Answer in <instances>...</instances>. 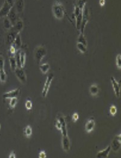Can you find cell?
<instances>
[{
  "instance_id": "obj_23",
  "label": "cell",
  "mask_w": 121,
  "mask_h": 158,
  "mask_svg": "<svg viewBox=\"0 0 121 158\" xmlns=\"http://www.w3.org/2000/svg\"><path fill=\"white\" fill-rule=\"evenodd\" d=\"M87 0H75L74 5L78 6L81 10H83L84 7L86 5Z\"/></svg>"
},
{
  "instance_id": "obj_13",
  "label": "cell",
  "mask_w": 121,
  "mask_h": 158,
  "mask_svg": "<svg viewBox=\"0 0 121 158\" xmlns=\"http://www.w3.org/2000/svg\"><path fill=\"white\" fill-rule=\"evenodd\" d=\"M14 7L15 8L17 14H21L25 8V1L17 0L14 3Z\"/></svg>"
},
{
  "instance_id": "obj_35",
  "label": "cell",
  "mask_w": 121,
  "mask_h": 158,
  "mask_svg": "<svg viewBox=\"0 0 121 158\" xmlns=\"http://www.w3.org/2000/svg\"><path fill=\"white\" fill-rule=\"evenodd\" d=\"M78 119H79V115H78V113H76V112L74 113L73 114V115H72V119H73V121L75 122H76V121L78 120Z\"/></svg>"
},
{
  "instance_id": "obj_24",
  "label": "cell",
  "mask_w": 121,
  "mask_h": 158,
  "mask_svg": "<svg viewBox=\"0 0 121 158\" xmlns=\"http://www.w3.org/2000/svg\"><path fill=\"white\" fill-rule=\"evenodd\" d=\"M50 66L49 63H43L40 66V69L43 74H46L50 70Z\"/></svg>"
},
{
  "instance_id": "obj_26",
  "label": "cell",
  "mask_w": 121,
  "mask_h": 158,
  "mask_svg": "<svg viewBox=\"0 0 121 158\" xmlns=\"http://www.w3.org/2000/svg\"><path fill=\"white\" fill-rule=\"evenodd\" d=\"M24 134H25V136L28 138H29L32 136V130L30 125H27L26 127H25L24 130Z\"/></svg>"
},
{
  "instance_id": "obj_9",
  "label": "cell",
  "mask_w": 121,
  "mask_h": 158,
  "mask_svg": "<svg viewBox=\"0 0 121 158\" xmlns=\"http://www.w3.org/2000/svg\"><path fill=\"white\" fill-rule=\"evenodd\" d=\"M58 119L60 122L61 133L62 134V136H67V124L65 118L62 115H59Z\"/></svg>"
},
{
  "instance_id": "obj_37",
  "label": "cell",
  "mask_w": 121,
  "mask_h": 158,
  "mask_svg": "<svg viewBox=\"0 0 121 158\" xmlns=\"http://www.w3.org/2000/svg\"><path fill=\"white\" fill-rule=\"evenodd\" d=\"M55 126L56 127V128L59 130H60L61 127V125L60 122L57 119L56 120V124H55Z\"/></svg>"
},
{
  "instance_id": "obj_12",
  "label": "cell",
  "mask_w": 121,
  "mask_h": 158,
  "mask_svg": "<svg viewBox=\"0 0 121 158\" xmlns=\"http://www.w3.org/2000/svg\"><path fill=\"white\" fill-rule=\"evenodd\" d=\"M20 90V88H16L14 90L5 92L2 95V97L4 98H14V97H17L19 95Z\"/></svg>"
},
{
  "instance_id": "obj_38",
  "label": "cell",
  "mask_w": 121,
  "mask_h": 158,
  "mask_svg": "<svg viewBox=\"0 0 121 158\" xmlns=\"http://www.w3.org/2000/svg\"><path fill=\"white\" fill-rule=\"evenodd\" d=\"M7 2V3L11 7H14V3H15V1H14V0H5Z\"/></svg>"
},
{
  "instance_id": "obj_25",
  "label": "cell",
  "mask_w": 121,
  "mask_h": 158,
  "mask_svg": "<svg viewBox=\"0 0 121 158\" xmlns=\"http://www.w3.org/2000/svg\"><path fill=\"white\" fill-rule=\"evenodd\" d=\"M78 42L83 44L85 46H87V40H86L84 34H82V33L79 34V35L78 38Z\"/></svg>"
},
{
  "instance_id": "obj_31",
  "label": "cell",
  "mask_w": 121,
  "mask_h": 158,
  "mask_svg": "<svg viewBox=\"0 0 121 158\" xmlns=\"http://www.w3.org/2000/svg\"><path fill=\"white\" fill-rule=\"evenodd\" d=\"M121 54H118V56H117V59H116V65L117 66L118 68V69L119 70H120L121 69Z\"/></svg>"
},
{
  "instance_id": "obj_7",
  "label": "cell",
  "mask_w": 121,
  "mask_h": 158,
  "mask_svg": "<svg viewBox=\"0 0 121 158\" xmlns=\"http://www.w3.org/2000/svg\"><path fill=\"white\" fill-rule=\"evenodd\" d=\"M7 17L10 20V22H11V23H12L13 25H15V23H16V22L17 21V20L19 19L17 17V13L15 8L14 7H13L11 8V10L9 11L8 14H7Z\"/></svg>"
},
{
  "instance_id": "obj_18",
  "label": "cell",
  "mask_w": 121,
  "mask_h": 158,
  "mask_svg": "<svg viewBox=\"0 0 121 158\" xmlns=\"http://www.w3.org/2000/svg\"><path fill=\"white\" fill-rule=\"evenodd\" d=\"M12 45L16 48L17 51H18L20 49L21 46H22V40H21V36H20V34L17 35L16 39L14 40Z\"/></svg>"
},
{
  "instance_id": "obj_21",
  "label": "cell",
  "mask_w": 121,
  "mask_h": 158,
  "mask_svg": "<svg viewBox=\"0 0 121 158\" xmlns=\"http://www.w3.org/2000/svg\"><path fill=\"white\" fill-rule=\"evenodd\" d=\"M19 56H20V63L21 68H23L26 63V54L23 51L20 50Z\"/></svg>"
},
{
  "instance_id": "obj_22",
  "label": "cell",
  "mask_w": 121,
  "mask_h": 158,
  "mask_svg": "<svg viewBox=\"0 0 121 158\" xmlns=\"http://www.w3.org/2000/svg\"><path fill=\"white\" fill-rule=\"evenodd\" d=\"M99 89L98 86L96 84L92 85L90 88V92L91 95L93 96L97 95L99 93Z\"/></svg>"
},
{
  "instance_id": "obj_29",
  "label": "cell",
  "mask_w": 121,
  "mask_h": 158,
  "mask_svg": "<svg viewBox=\"0 0 121 158\" xmlns=\"http://www.w3.org/2000/svg\"><path fill=\"white\" fill-rule=\"evenodd\" d=\"M17 103V97H14V98H10V103H9L10 107L12 109H14L16 107Z\"/></svg>"
},
{
  "instance_id": "obj_19",
  "label": "cell",
  "mask_w": 121,
  "mask_h": 158,
  "mask_svg": "<svg viewBox=\"0 0 121 158\" xmlns=\"http://www.w3.org/2000/svg\"><path fill=\"white\" fill-rule=\"evenodd\" d=\"M13 26V25H12L11 22L8 19V18L7 16L4 17V20H3V26H4V29L7 30V31H9L12 28Z\"/></svg>"
},
{
  "instance_id": "obj_16",
  "label": "cell",
  "mask_w": 121,
  "mask_h": 158,
  "mask_svg": "<svg viewBox=\"0 0 121 158\" xmlns=\"http://www.w3.org/2000/svg\"><path fill=\"white\" fill-rule=\"evenodd\" d=\"M111 151V146H109L108 148H106L104 150L99 151L97 153L96 157L97 158H108L109 155L110 154Z\"/></svg>"
},
{
  "instance_id": "obj_30",
  "label": "cell",
  "mask_w": 121,
  "mask_h": 158,
  "mask_svg": "<svg viewBox=\"0 0 121 158\" xmlns=\"http://www.w3.org/2000/svg\"><path fill=\"white\" fill-rule=\"evenodd\" d=\"M109 111H110V113L112 116H115V115L117 114V108L114 105H112L110 107V109H109Z\"/></svg>"
},
{
  "instance_id": "obj_11",
  "label": "cell",
  "mask_w": 121,
  "mask_h": 158,
  "mask_svg": "<svg viewBox=\"0 0 121 158\" xmlns=\"http://www.w3.org/2000/svg\"><path fill=\"white\" fill-rule=\"evenodd\" d=\"M11 8L12 7L5 0L2 7L0 8V17H6Z\"/></svg>"
},
{
  "instance_id": "obj_20",
  "label": "cell",
  "mask_w": 121,
  "mask_h": 158,
  "mask_svg": "<svg viewBox=\"0 0 121 158\" xmlns=\"http://www.w3.org/2000/svg\"><path fill=\"white\" fill-rule=\"evenodd\" d=\"M9 63H10L11 69L14 72L16 70V69L17 68L16 59V57L14 56H11L10 57Z\"/></svg>"
},
{
  "instance_id": "obj_27",
  "label": "cell",
  "mask_w": 121,
  "mask_h": 158,
  "mask_svg": "<svg viewBox=\"0 0 121 158\" xmlns=\"http://www.w3.org/2000/svg\"><path fill=\"white\" fill-rule=\"evenodd\" d=\"M76 47L80 51V52L81 53H86V51L87 50V46H85V45H84L83 44H81V43L77 42Z\"/></svg>"
},
{
  "instance_id": "obj_28",
  "label": "cell",
  "mask_w": 121,
  "mask_h": 158,
  "mask_svg": "<svg viewBox=\"0 0 121 158\" xmlns=\"http://www.w3.org/2000/svg\"><path fill=\"white\" fill-rule=\"evenodd\" d=\"M7 79V74L5 70H0V81L2 83H5Z\"/></svg>"
},
{
  "instance_id": "obj_10",
  "label": "cell",
  "mask_w": 121,
  "mask_h": 158,
  "mask_svg": "<svg viewBox=\"0 0 121 158\" xmlns=\"http://www.w3.org/2000/svg\"><path fill=\"white\" fill-rule=\"evenodd\" d=\"M111 80L112 85V87L116 97H120V83L118 82L114 77H111Z\"/></svg>"
},
{
  "instance_id": "obj_15",
  "label": "cell",
  "mask_w": 121,
  "mask_h": 158,
  "mask_svg": "<svg viewBox=\"0 0 121 158\" xmlns=\"http://www.w3.org/2000/svg\"><path fill=\"white\" fill-rule=\"evenodd\" d=\"M95 127V121L94 118H90L88 121L85 124V130L88 133H90L94 130V128Z\"/></svg>"
},
{
  "instance_id": "obj_36",
  "label": "cell",
  "mask_w": 121,
  "mask_h": 158,
  "mask_svg": "<svg viewBox=\"0 0 121 158\" xmlns=\"http://www.w3.org/2000/svg\"><path fill=\"white\" fill-rule=\"evenodd\" d=\"M47 157V155L45 151H41L39 154V158H45Z\"/></svg>"
},
{
  "instance_id": "obj_6",
  "label": "cell",
  "mask_w": 121,
  "mask_h": 158,
  "mask_svg": "<svg viewBox=\"0 0 121 158\" xmlns=\"http://www.w3.org/2000/svg\"><path fill=\"white\" fill-rule=\"evenodd\" d=\"M18 79L23 83H25L27 80L26 75L22 68H17L14 71Z\"/></svg>"
},
{
  "instance_id": "obj_14",
  "label": "cell",
  "mask_w": 121,
  "mask_h": 158,
  "mask_svg": "<svg viewBox=\"0 0 121 158\" xmlns=\"http://www.w3.org/2000/svg\"><path fill=\"white\" fill-rule=\"evenodd\" d=\"M61 143H62V147H63V150L65 152H68L70 148V142L67 136H62Z\"/></svg>"
},
{
  "instance_id": "obj_41",
  "label": "cell",
  "mask_w": 121,
  "mask_h": 158,
  "mask_svg": "<svg viewBox=\"0 0 121 158\" xmlns=\"http://www.w3.org/2000/svg\"><path fill=\"white\" fill-rule=\"evenodd\" d=\"M0 129H1V125H0Z\"/></svg>"
},
{
  "instance_id": "obj_33",
  "label": "cell",
  "mask_w": 121,
  "mask_h": 158,
  "mask_svg": "<svg viewBox=\"0 0 121 158\" xmlns=\"http://www.w3.org/2000/svg\"><path fill=\"white\" fill-rule=\"evenodd\" d=\"M25 107L28 110H31L32 107V103L31 100H28L25 103Z\"/></svg>"
},
{
  "instance_id": "obj_3",
  "label": "cell",
  "mask_w": 121,
  "mask_h": 158,
  "mask_svg": "<svg viewBox=\"0 0 121 158\" xmlns=\"http://www.w3.org/2000/svg\"><path fill=\"white\" fill-rule=\"evenodd\" d=\"M89 18H90L89 10L87 5H85L82 10V22H81V27L79 29L80 33H82V34L84 33L85 27L88 24V22L89 20Z\"/></svg>"
},
{
  "instance_id": "obj_2",
  "label": "cell",
  "mask_w": 121,
  "mask_h": 158,
  "mask_svg": "<svg viewBox=\"0 0 121 158\" xmlns=\"http://www.w3.org/2000/svg\"><path fill=\"white\" fill-rule=\"evenodd\" d=\"M47 55V49L44 46H38L34 52L35 59L38 64H40L44 57Z\"/></svg>"
},
{
  "instance_id": "obj_1",
  "label": "cell",
  "mask_w": 121,
  "mask_h": 158,
  "mask_svg": "<svg viewBox=\"0 0 121 158\" xmlns=\"http://www.w3.org/2000/svg\"><path fill=\"white\" fill-rule=\"evenodd\" d=\"M52 11L54 16L58 20H61L64 16L65 10L63 4L60 1H56L53 5Z\"/></svg>"
},
{
  "instance_id": "obj_17",
  "label": "cell",
  "mask_w": 121,
  "mask_h": 158,
  "mask_svg": "<svg viewBox=\"0 0 121 158\" xmlns=\"http://www.w3.org/2000/svg\"><path fill=\"white\" fill-rule=\"evenodd\" d=\"M23 26H24V24H23V20L19 19L17 20V21L16 22V23H15V25H14L13 26L12 28L14 30H15L17 33L20 34V32L23 30Z\"/></svg>"
},
{
  "instance_id": "obj_8",
  "label": "cell",
  "mask_w": 121,
  "mask_h": 158,
  "mask_svg": "<svg viewBox=\"0 0 121 158\" xmlns=\"http://www.w3.org/2000/svg\"><path fill=\"white\" fill-rule=\"evenodd\" d=\"M19 34L17 33L15 30H14L13 28H11L10 30H9V32L7 35V43L8 45H11L14 40L16 39L17 35Z\"/></svg>"
},
{
  "instance_id": "obj_39",
  "label": "cell",
  "mask_w": 121,
  "mask_h": 158,
  "mask_svg": "<svg viewBox=\"0 0 121 158\" xmlns=\"http://www.w3.org/2000/svg\"><path fill=\"white\" fill-rule=\"evenodd\" d=\"M8 158H16V155H15V154H14V152H11L10 153V155H9V157H8Z\"/></svg>"
},
{
  "instance_id": "obj_32",
  "label": "cell",
  "mask_w": 121,
  "mask_h": 158,
  "mask_svg": "<svg viewBox=\"0 0 121 158\" xmlns=\"http://www.w3.org/2000/svg\"><path fill=\"white\" fill-rule=\"evenodd\" d=\"M4 66H5L4 59L2 56V55L0 54V70H5L4 69Z\"/></svg>"
},
{
  "instance_id": "obj_4",
  "label": "cell",
  "mask_w": 121,
  "mask_h": 158,
  "mask_svg": "<svg viewBox=\"0 0 121 158\" xmlns=\"http://www.w3.org/2000/svg\"><path fill=\"white\" fill-rule=\"evenodd\" d=\"M54 77L55 76L53 74H50L47 76V79L45 81L44 87L43 89V91H42V95L43 97H47L48 92H49V89H50V85H51V83L54 79Z\"/></svg>"
},
{
  "instance_id": "obj_5",
  "label": "cell",
  "mask_w": 121,
  "mask_h": 158,
  "mask_svg": "<svg viewBox=\"0 0 121 158\" xmlns=\"http://www.w3.org/2000/svg\"><path fill=\"white\" fill-rule=\"evenodd\" d=\"M121 135L119 134L118 136H117L114 140L111 143V149L113 150L114 152H118L120 148H121Z\"/></svg>"
},
{
  "instance_id": "obj_34",
  "label": "cell",
  "mask_w": 121,
  "mask_h": 158,
  "mask_svg": "<svg viewBox=\"0 0 121 158\" xmlns=\"http://www.w3.org/2000/svg\"><path fill=\"white\" fill-rule=\"evenodd\" d=\"M17 50L16 48L11 44L10 45V53L11 54V56H14L17 52Z\"/></svg>"
},
{
  "instance_id": "obj_40",
  "label": "cell",
  "mask_w": 121,
  "mask_h": 158,
  "mask_svg": "<svg viewBox=\"0 0 121 158\" xmlns=\"http://www.w3.org/2000/svg\"><path fill=\"white\" fill-rule=\"evenodd\" d=\"M106 1L105 0H99V3L101 6H103L105 4Z\"/></svg>"
}]
</instances>
